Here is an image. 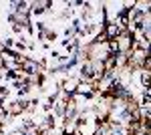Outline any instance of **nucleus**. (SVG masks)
I'll return each instance as SVG.
<instances>
[{
    "label": "nucleus",
    "instance_id": "nucleus-2",
    "mask_svg": "<svg viewBox=\"0 0 151 135\" xmlns=\"http://www.w3.org/2000/svg\"><path fill=\"white\" fill-rule=\"evenodd\" d=\"M117 45H119V53H123V55H129L133 48H137V40H135V34L125 30V32L119 34V38H117Z\"/></svg>",
    "mask_w": 151,
    "mask_h": 135
},
{
    "label": "nucleus",
    "instance_id": "nucleus-1",
    "mask_svg": "<svg viewBox=\"0 0 151 135\" xmlns=\"http://www.w3.org/2000/svg\"><path fill=\"white\" fill-rule=\"evenodd\" d=\"M149 58V51H143V48H133L127 55V67L129 69H143L145 61Z\"/></svg>",
    "mask_w": 151,
    "mask_h": 135
},
{
    "label": "nucleus",
    "instance_id": "nucleus-4",
    "mask_svg": "<svg viewBox=\"0 0 151 135\" xmlns=\"http://www.w3.org/2000/svg\"><path fill=\"white\" fill-rule=\"evenodd\" d=\"M103 32H105V36H107V40H117V38H119V34H121V30H119V26L111 20V22L105 24Z\"/></svg>",
    "mask_w": 151,
    "mask_h": 135
},
{
    "label": "nucleus",
    "instance_id": "nucleus-3",
    "mask_svg": "<svg viewBox=\"0 0 151 135\" xmlns=\"http://www.w3.org/2000/svg\"><path fill=\"white\" fill-rule=\"evenodd\" d=\"M48 8H52V0H42V2H32V8H30V14L32 16H40L45 14Z\"/></svg>",
    "mask_w": 151,
    "mask_h": 135
}]
</instances>
